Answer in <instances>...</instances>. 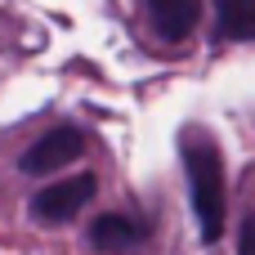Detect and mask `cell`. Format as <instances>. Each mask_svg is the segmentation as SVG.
Wrapping results in <instances>:
<instances>
[{
	"label": "cell",
	"instance_id": "cell-5",
	"mask_svg": "<svg viewBox=\"0 0 255 255\" xmlns=\"http://www.w3.org/2000/svg\"><path fill=\"white\" fill-rule=\"evenodd\" d=\"M148 242V224L134 215H99L90 224V247L99 255H121Z\"/></svg>",
	"mask_w": 255,
	"mask_h": 255
},
{
	"label": "cell",
	"instance_id": "cell-1",
	"mask_svg": "<svg viewBox=\"0 0 255 255\" xmlns=\"http://www.w3.org/2000/svg\"><path fill=\"white\" fill-rule=\"evenodd\" d=\"M184 170H188V188H193V211H197V229L202 242H220L224 238V161L220 148L211 143V134L188 130L184 134Z\"/></svg>",
	"mask_w": 255,
	"mask_h": 255
},
{
	"label": "cell",
	"instance_id": "cell-4",
	"mask_svg": "<svg viewBox=\"0 0 255 255\" xmlns=\"http://www.w3.org/2000/svg\"><path fill=\"white\" fill-rule=\"evenodd\" d=\"M143 13H148V27L161 40L179 45V40L193 36V27L202 18V0H143Z\"/></svg>",
	"mask_w": 255,
	"mask_h": 255
},
{
	"label": "cell",
	"instance_id": "cell-2",
	"mask_svg": "<svg viewBox=\"0 0 255 255\" xmlns=\"http://www.w3.org/2000/svg\"><path fill=\"white\" fill-rule=\"evenodd\" d=\"M81 152H85V134L76 126H54L18 157V166H22V175H54V170L72 166Z\"/></svg>",
	"mask_w": 255,
	"mask_h": 255
},
{
	"label": "cell",
	"instance_id": "cell-7",
	"mask_svg": "<svg viewBox=\"0 0 255 255\" xmlns=\"http://www.w3.org/2000/svg\"><path fill=\"white\" fill-rule=\"evenodd\" d=\"M238 255H255V215L242 220V233H238Z\"/></svg>",
	"mask_w": 255,
	"mask_h": 255
},
{
	"label": "cell",
	"instance_id": "cell-6",
	"mask_svg": "<svg viewBox=\"0 0 255 255\" xmlns=\"http://www.w3.org/2000/svg\"><path fill=\"white\" fill-rule=\"evenodd\" d=\"M220 40H255V0H215Z\"/></svg>",
	"mask_w": 255,
	"mask_h": 255
},
{
	"label": "cell",
	"instance_id": "cell-3",
	"mask_svg": "<svg viewBox=\"0 0 255 255\" xmlns=\"http://www.w3.org/2000/svg\"><path fill=\"white\" fill-rule=\"evenodd\" d=\"M99 193V179L94 175H76V179H58L49 188H40L31 197V215L45 220V224H67L72 215H81V206H90Z\"/></svg>",
	"mask_w": 255,
	"mask_h": 255
}]
</instances>
